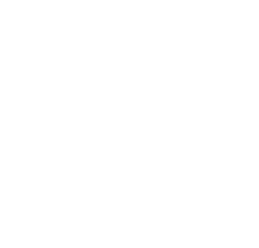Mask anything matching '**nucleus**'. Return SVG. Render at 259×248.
<instances>
[]
</instances>
